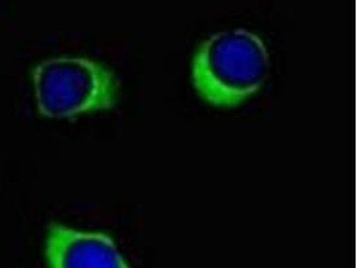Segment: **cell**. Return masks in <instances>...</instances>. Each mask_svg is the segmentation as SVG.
I'll return each instance as SVG.
<instances>
[{"label":"cell","instance_id":"7a4b0ae2","mask_svg":"<svg viewBox=\"0 0 357 268\" xmlns=\"http://www.w3.org/2000/svg\"><path fill=\"white\" fill-rule=\"evenodd\" d=\"M33 87L40 114L70 118L113 109L119 84L113 71L97 61L61 57L33 68Z\"/></svg>","mask_w":357,"mask_h":268},{"label":"cell","instance_id":"6da1fadb","mask_svg":"<svg viewBox=\"0 0 357 268\" xmlns=\"http://www.w3.org/2000/svg\"><path fill=\"white\" fill-rule=\"evenodd\" d=\"M269 52L260 36L237 29L214 34L195 52L192 78L213 106L233 107L257 94L269 75Z\"/></svg>","mask_w":357,"mask_h":268},{"label":"cell","instance_id":"3957f363","mask_svg":"<svg viewBox=\"0 0 357 268\" xmlns=\"http://www.w3.org/2000/svg\"><path fill=\"white\" fill-rule=\"evenodd\" d=\"M46 258L50 268H131L110 236L59 223L50 224Z\"/></svg>","mask_w":357,"mask_h":268}]
</instances>
